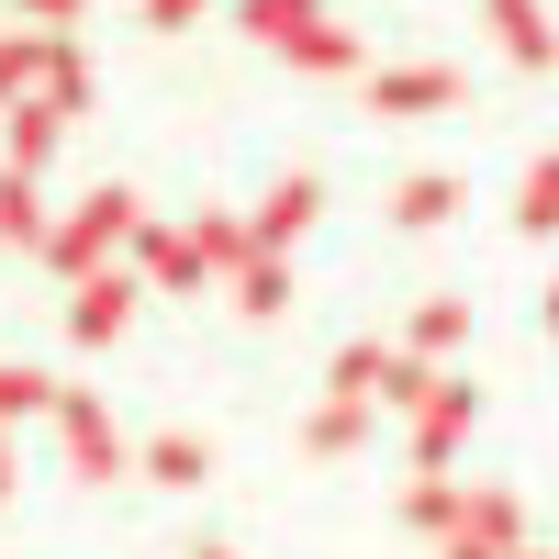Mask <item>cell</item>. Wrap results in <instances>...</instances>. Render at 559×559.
Returning <instances> with one entry per match:
<instances>
[{
  "label": "cell",
  "instance_id": "obj_1",
  "mask_svg": "<svg viewBox=\"0 0 559 559\" xmlns=\"http://www.w3.org/2000/svg\"><path fill=\"white\" fill-rule=\"evenodd\" d=\"M134 224H146V202H134V191H123V179H102V191H90V202H68V213H57V236H45L34 258H45V269H57V280H68V292H79V280H90V269H112V258L134 247Z\"/></svg>",
  "mask_w": 559,
  "mask_h": 559
},
{
  "label": "cell",
  "instance_id": "obj_2",
  "mask_svg": "<svg viewBox=\"0 0 559 559\" xmlns=\"http://www.w3.org/2000/svg\"><path fill=\"white\" fill-rule=\"evenodd\" d=\"M57 448H68L79 481H123L134 471V437L102 414V392H57Z\"/></svg>",
  "mask_w": 559,
  "mask_h": 559
},
{
  "label": "cell",
  "instance_id": "obj_3",
  "mask_svg": "<svg viewBox=\"0 0 559 559\" xmlns=\"http://www.w3.org/2000/svg\"><path fill=\"white\" fill-rule=\"evenodd\" d=\"M471 426H481V392L471 381H437L426 403H414V471H448V459L471 448Z\"/></svg>",
  "mask_w": 559,
  "mask_h": 559
},
{
  "label": "cell",
  "instance_id": "obj_4",
  "mask_svg": "<svg viewBox=\"0 0 559 559\" xmlns=\"http://www.w3.org/2000/svg\"><path fill=\"white\" fill-rule=\"evenodd\" d=\"M134 302H146V280H134L123 258H112V269H90V280H79V302H68V336H79V347H112L123 324H134Z\"/></svg>",
  "mask_w": 559,
  "mask_h": 559
},
{
  "label": "cell",
  "instance_id": "obj_5",
  "mask_svg": "<svg viewBox=\"0 0 559 559\" xmlns=\"http://www.w3.org/2000/svg\"><path fill=\"white\" fill-rule=\"evenodd\" d=\"M134 280H146V292H213L191 224H134Z\"/></svg>",
  "mask_w": 559,
  "mask_h": 559
},
{
  "label": "cell",
  "instance_id": "obj_6",
  "mask_svg": "<svg viewBox=\"0 0 559 559\" xmlns=\"http://www.w3.org/2000/svg\"><path fill=\"white\" fill-rule=\"evenodd\" d=\"M57 134H68V112H57V102H12V112H0V168L45 179V157H57Z\"/></svg>",
  "mask_w": 559,
  "mask_h": 559
},
{
  "label": "cell",
  "instance_id": "obj_7",
  "mask_svg": "<svg viewBox=\"0 0 559 559\" xmlns=\"http://www.w3.org/2000/svg\"><path fill=\"white\" fill-rule=\"evenodd\" d=\"M313 213H324V191H313V179H280V191L247 213V236H258V258H280V247H302L313 236Z\"/></svg>",
  "mask_w": 559,
  "mask_h": 559
},
{
  "label": "cell",
  "instance_id": "obj_8",
  "mask_svg": "<svg viewBox=\"0 0 559 559\" xmlns=\"http://www.w3.org/2000/svg\"><path fill=\"white\" fill-rule=\"evenodd\" d=\"M459 102V68H381L369 79V112H448Z\"/></svg>",
  "mask_w": 559,
  "mask_h": 559
},
{
  "label": "cell",
  "instance_id": "obj_9",
  "mask_svg": "<svg viewBox=\"0 0 559 559\" xmlns=\"http://www.w3.org/2000/svg\"><path fill=\"white\" fill-rule=\"evenodd\" d=\"M134 471H146V481H168V492H202V481H213V448H202L191 426H168V437H146V448H134Z\"/></svg>",
  "mask_w": 559,
  "mask_h": 559
},
{
  "label": "cell",
  "instance_id": "obj_10",
  "mask_svg": "<svg viewBox=\"0 0 559 559\" xmlns=\"http://www.w3.org/2000/svg\"><path fill=\"white\" fill-rule=\"evenodd\" d=\"M57 236V213H45V179H23V168H0V247H45Z\"/></svg>",
  "mask_w": 559,
  "mask_h": 559
},
{
  "label": "cell",
  "instance_id": "obj_11",
  "mask_svg": "<svg viewBox=\"0 0 559 559\" xmlns=\"http://www.w3.org/2000/svg\"><path fill=\"white\" fill-rule=\"evenodd\" d=\"M492 45H503L515 68H559V34H548L537 0H492Z\"/></svg>",
  "mask_w": 559,
  "mask_h": 559
},
{
  "label": "cell",
  "instance_id": "obj_12",
  "mask_svg": "<svg viewBox=\"0 0 559 559\" xmlns=\"http://www.w3.org/2000/svg\"><path fill=\"white\" fill-rule=\"evenodd\" d=\"M34 90H45V34L34 23H0V112L34 102Z\"/></svg>",
  "mask_w": 559,
  "mask_h": 559
},
{
  "label": "cell",
  "instance_id": "obj_13",
  "mask_svg": "<svg viewBox=\"0 0 559 559\" xmlns=\"http://www.w3.org/2000/svg\"><path fill=\"white\" fill-rule=\"evenodd\" d=\"M34 102H57L68 123L90 112V57H79V34H45V90H34Z\"/></svg>",
  "mask_w": 559,
  "mask_h": 559
},
{
  "label": "cell",
  "instance_id": "obj_14",
  "mask_svg": "<svg viewBox=\"0 0 559 559\" xmlns=\"http://www.w3.org/2000/svg\"><path fill=\"white\" fill-rule=\"evenodd\" d=\"M280 57H292L302 79H347V68H358V34H347V23H302Z\"/></svg>",
  "mask_w": 559,
  "mask_h": 559
},
{
  "label": "cell",
  "instance_id": "obj_15",
  "mask_svg": "<svg viewBox=\"0 0 559 559\" xmlns=\"http://www.w3.org/2000/svg\"><path fill=\"white\" fill-rule=\"evenodd\" d=\"M448 213H459V179H448V168H414L403 191H392V224H414V236H437Z\"/></svg>",
  "mask_w": 559,
  "mask_h": 559
},
{
  "label": "cell",
  "instance_id": "obj_16",
  "mask_svg": "<svg viewBox=\"0 0 559 559\" xmlns=\"http://www.w3.org/2000/svg\"><path fill=\"white\" fill-rule=\"evenodd\" d=\"M191 247H202V269H213V280H236V269L258 258V236H247V213H191Z\"/></svg>",
  "mask_w": 559,
  "mask_h": 559
},
{
  "label": "cell",
  "instance_id": "obj_17",
  "mask_svg": "<svg viewBox=\"0 0 559 559\" xmlns=\"http://www.w3.org/2000/svg\"><path fill=\"white\" fill-rule=\"evenodd\" d=\"M515 236H559V146L526 157V179H515Z\"/></svg>",
  "mask_w": 559,
  "mask_h": 559
},
{
  "label": "cell",
  "instance_id": "obj_18",
  "mask_svg": "<svg viewBox=\"0 0 559 559\" xmlns=\"http://www.w3.org/2000/svg\"><path fill=\"white\" fill-rule=\"evenodd\" d=\"M57 392H68V381H45V369L0 358V426H34V414H57Z\"/></svg>",
  "mask_w": 559,
  "mask_h": 559
},
{
  "label": "cell",
  "instance_id": "obj_19",
  "mask_svg": "<svg viewBox=\"0 0 559 559\" xmlns=\"http://www.w3.org/2000/svg\"><path fill=\"white\" fill-rule=\"evenodd\" d=\"M403 515H414V526H426V537H459V515H471V492H459L448 471H426V481H414V492H403Z\"/></svg>",
  "mask_w": 559,
  "mask_h": 559
},
{
  "label": "cell",
  "instance_id": "obj_20",
  "mask_svg": "<svg viewBox=\"0 0 559 559\" xmlns=\"http://www.w3.org/2000/svg\"><path fill=\"white\" fill-rule=\"evenodd\" d=\"M224 292H236V313H258V324H269V313H292V269H280V258H247Z\"/></svg>",
  "mask_w": 559,
  "mask_h": 559
},
{
  "label": "cell",
  "instance_id": "obj_21",
  "mask_svg": "<svg viewBox=\"0 0 559 559\" xmlns=\"http://www.w3.org/2000/svg\"><path fill=\"white\" fill-rule=\"evenodd\" d=\"M302 448H313V459H358V448H369V403H324L313 426H302Z\"/></svg>",
  "mask_w": 559,
  "mask_h": 559
},
{
  "label": "cell",
  "instance_id": "obj_22",
  "mask_svg": "<svg viewBox=\"0 0 559 559\" xmlns=\"http://www.w3.org/2000/svg\"><path fill=\"white\" fill-rule=\"evenodd\" d=\"M236 23H247L258 45H292L302 23H324V0H236Z\"/></svg>",
  "mask_w": 559,
  "mask_h": 559
},
{
  "label": "cell",
  "instance_id": "obj_23",
  "mask_svg": "<svg viewBox=\"0 0 559 559\" xmlns=\"http://www.w3.org/2000/svg\"><path fill=\"white\" fill-rule=\"evenodd\" d=\"M381 369H392V358L358 336V347H336V369H324V381H336V403H381Z\"/></svg>",
  "mask_w": 559,
  "mask_h": 559
},
{
  "label": "cell",
  "instance_id": "obj_24",
  "mask_svg": "<svg viewBox=\"0 0 559 559\" xmlns=\"http://www.w3.org/2000/svg\"><path fill=\"white\" fill-rule=\"evenodd\" d=\"M459 336H471V302H426V313H414V358H437V347H459Z\"/></svg>",
  "mask_w": 559,
  "mask_h": 559
},
{
  "label": "cell",
  "instance_id": "obj_25",
  "mask_svg": "<svg viewBox=\"0 0 559 559\" xmlns=\"http://www.w3.org/2000/svg\"><path fill=\"white\" fill-rule=\"evenodd\" d=\"M459 537H481V548H515V492H471Z\"/></svg>",
  "mask_w": 559,
  "mask_h": 559
},
{
  "label": "cell",
  "instance_id": "obj_26",
  "mask_svg": "<svg viewBox=\"0 0 559 559\" xmlns=\"http://www.w3.org/2000/svg\"><path fill=\"white\" fill-rule=\"evenodd\" d=\"M426 392H437V369H426V358H392V369H381V403H403V414H414Z\"/></svg>",
  "mask_w": 559,
  "mask_h": 559
},
{
  "label": "cell",
  "instance_id": "obj_27",
  "mask_svg": "<svg viewBox=\"0 0 559 559\" xmlns=\"http://www.w3.org/2000/svg\"><path fill=\"white\" fill-rule=\"evenodd\" d=\"M79 12H90V0H12V23H34V34H68Z\"/></svg>",
  "mask_w": 559,
  "mask_h": 559
},
{
  "label": "cell",
  "instance_id": "obj_28",
  "mask_svg": "<svg viewBox=\"0 0 559 559\" xmlns=\"http://www.w3.org/2000/svg\"><path fill=\"white\" fill-rule=\"evenodd\" d=\"M202 12H213V0H146V34H191Z\"/></svg>",
  "mask_w": 559,
  "mask_h": 559
},
{
  "label": "cell",
  "instance_id": "obj_29",
  "mask_svg": "<svg viewBox=\"0 0 559 559\" xmlns=\"http://www.w3.org/2000/svg\"><path fill=\"white\" fill-rule=\"evenodd\" d=\"M12 481H23V459H12V426H0V503H12Z\"/></svg>",
  "mask_w": 559,
  "mask_h": 559
},
{
  "label": "cell",
  "instance_id": "obj_30",
  "mask_svg": "<svg viewBox=\"0 0 559 559\" xmlns=\"http://www.w3.org/2000/svg\"><path fill=\"white\" fill-rule=\"evenodd\" d=\"M537 313H548V336H559V280H548V302H537Z\"/></svg>",
  "mask_w": 559,
  "mask_h": 559
},
{
  "label": "cell",
  "instance_id": "obj_31",
  "mask_svg": "<svg viewBox=\"0 0 559 559\" xmlns=\"http://www.w3.org/2000/svg\"><path fill=\"white\" fill-rule=\"evenodd\" d=\"M191 559H236V548H191Z\"/></svg>",
  "mask_w": 559,
  "mask_h": 559
}]
</instances>
